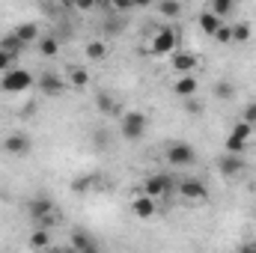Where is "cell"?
<instances>
[{
	"mask_svg": "<svg viewBox=\"0 0 256 253\" xmlns=\"http://www.w3.org/2000/svg\"><path fill=\"white\" fill-rule=\"evenodd\" d=\"M179 42H182L179 30H176L173 24H161V27H155V30L149 33V39H146V54H152V57H173V54L179 51Z\"/></svg>",
	"mask_w": 256,
	"mask_h": 253,
	"instance_id": "obj_1",
	"label": "cell"
},
{
	"mask_svg": "<svg viewBox=\"0 0 256 253\" xmlns=\"http://www.w3.org/2000/svg\"><path fill=\"white\" fill-rule=\"evenodd\" d=\"M33 74L27 72V68H9L3 78H0V90L3 92H9V96H18V92H27V90H33Z\"/></svg>",
	"mask_w": 256,
	"mask_h": 253,
	"instance_id": "obj_2",
	"label": "cell"
},
{
	"mask_svg": "<svg viewBox=\"0 0 256 253\" xmlns=\"http://www.w3.org/2000/svg\"><path fill=\"white\" fill-rule=\"evenodd\" d=\"M27 214H30L36 224H42V226H51L54 220H60V212H57V206H54L48 196H33V200L27 202Z\"/></svg>",
	"mask_w": 256,
	"mask_h": 253,
	"instance_id": "obj_3",
	"label": "cell"
},
{
	"mask_svg": "<svg viewBox=\"0 0 256 253\" xmlns=\"http://www.w3.org/2000/svg\"><path fill=\"white\" fill-rule=\"evenodd\" d=\"M250 137H254V128L238 120V122L232 126V131L226 134V140H224V152H226V155H244Z\"/></svg>",
	"mask_w": 256,
	"mask_h": 253,
	"instance_id": "obj_4",
	"label": "cell"
},
{
	"mask_svg": "<svg viewBox=\"0 0 256 253\" xmlns=\"http://www.w3.org/2000/svg\"><path fill=\"white\" fill-rule=\"evenodd\" d=\"M176 190V182H173V176H167V173H152L143 185H140V194H146V196H152V200H161V196H167V194H173Z\"/></svg>",
	"mask_w": 256,
	"mask_h": 253,
	"instance_id": "obj_5",
	"label": "cell"
},
{
	"mask_svg": "<svg viewBox=\"0 0 256 253\" xmlns=\"http://www.w3.org/2000/svg\"><path fill=\"white\" fill-rule=\"evenodd\" d=\"M176 194H179L185 202H191V206L208 202V188H206V182H200V179H182V182H176Z\"/></svg>",
	"mask_w": 256,
	"mask_h": 253,
	"instance_id": "obj_6",
	"label": "cell"
},
{
	"mask_svg": "<svg viewBox=\"0 0 256 253\" xmlns=\"http://www.w3.org/2000/svg\"><path fill=\"white\" fill-rule=\"evenodd\" d=\"M120 134H122L126 140H140V137L146 134V114H140V110L122 114V120H120Z\"/></svg>",
	"mask_w": 256,
	"mask_h": 253,
	"instance_id": "obj_7",
	"label": "cell"
},
{
	"mask_svg": "<svg viewBox=\"0 0 256 253\" xmlns=\"http://www.w3.org/2000/svg\"><path fill=\"white\" fill-rule=\"evenodd\" d=\"M202 66V60L194 54V51H176L173 57H170V72H176V78H188V74H194L196 68Z\"/></svg>",
	"mask_w": 256,
	"mask_h": 253,
	"instance_id": "obj_8",
	"label": "cell"
},
{
	"mask_svg": "<svg viewBox=\"0 0 256 253\" xmlns=\"http://www.w3.org/2000/svg\"><path fill=\"white\" fill-rule=\"evenodd\" d=\"M194 158H196V152L185 140H176V143L167 146V164L170 167H188V164H194Z\"/></svg>",
	"mask_w": 256,
	"mask_h": 253,
	"instance_id": "obj_9",
	"label": "cell"
},
{
	"mask_svg": "<svg viewBox=\"0 0 256 253\" xmlns=\"http://www.w3.org/2000/svg\"><path fill=\"white\" fill-rule=\"evenodd\" d=\"M39 90H42V96H51V98H57V96H63L66 90H68V84H66V78H63V72L57 74V72H45L39 80Z\"/></svg>",
	"mask_w": 256,
	"mask_h": 253,
	"instance_id": "obj_10",
	"label": "cell"
},
{
	"mask_svg": "<svg viewBox=\"0 0 256 253\" xmlns=\"http://www.w3.org/2000/svg\"><path fill=\"white\" fill-rule=\"evenodd\" d=\"M128 208H131V214H134L137 220H152V218L158 214V200H152V196H146V194H137Z\"/></svg>",
	"mask_w": 256,
	"mask_h": 253,
	"instance_id": "obj_11",
	"label": "cell"
},
{
	"mask_svg": "<svg viewBox=\"0 0 256 253\" xmlns=\"http://www.w3.org/2000/svg\"><path fill=\"white\" fill-rule=\"evenodd\" d=\"M170 92H173L176 98H185V102H191L194 96L200 92V80H196V74H188V78H176V80L170 84Z\"/></svg>",
	"mask_w": 256,
	"mask_h": 253,
	"instance_id": "obj_12",
	"label": "cell"
},
{
	"mask_svg": "<svg viewBox=\"0 0 256 253\" xmlns=\"http://www.w3.org/2000/svg\"><path fill=\"white\" fill-rule=\"evenodd\" d=\"M12 33L18 36V42H21L24 48H30V45H39V39H42V33H39V24H33V21L15 24V30H12Z\"/></svg>",
	"mask_w": 256,
	"mask_h": 253,
	"instance_id": "obj_13",
	"label": "cell"
},
{
	"mask_svg": "<svg viewBox=\"0 0 256 253\" xmlns=\"http://www.w3.org/2000/svg\"><path fill=\"white\" fill-rule=\"evenodd\" d=\"M3 149L9 152V155H27L30 149H33V143H30V137L27 134H6L3 137Z\"/></svg>",
	"mask_w": 256,
	"mask_h": 253,
	"instance_id": "obj_14",
	"label": "cell"
},
{
	"mask_svg": "<svg viewBox=\"0 0 256 253\" xmlns=\"http://www.w3.org/2000/svg\"><path fill=\"white\" fill-rule=\"evenodd\" d=\"M63 78L72 90H86V86H90V72H86L84 66H68L63 72Z\"/></svg>",
	"mask_w": 256,
	"mask_h": 253,
	"instance_id": "obj_15",
	"label": "cell"
},
{
	"mask_svg": "<svg viewBox=\"0 0 256 253\" xmlns=\"http://www.w3.org/2000/svg\"><path fill=\"white\" fill-rule=\"evenodd\" d=\"M242 170H244V155H224V158H220V173H224L226 179L238 176Z\"/></svg>",
	"mask_w": 256,
	"mask_h": 253,
	"instance_id": "obj_16",
	"label": "cell"
},
{
	"mask_svg": "<svg viewBox=\"0 0 256 253\" xmlns=\"http://www.w3.org/2000/svg\"><path fill=\"white\" fill-rule=\"evenodd\" d=\"M84 54H86V60H108V54H110V48H108V42L104 39H90L86 42V48H84Z\"/></svg>",
	"mask_w": 256,
	"mask_h": 253,
	"instance_id": "obj_17",
	"label": "cell"
},
{
	"mask_svg": "<svg viewBox=\"0 0 256 253\" xmlns=\"http://www.w3.org/2000/svg\"><path fill=\"white\" fill-rule=\"evenodd\" d=\"M196 24H200V30H202L206 36H214V33H218V27H220L224 21H220V18H214L208 9H202V12L196 15Z\"/></svg>",
	"mask_w": 256,
	"mask_h": 253,
	"instance_id": "obj_18",
	"label": "cell"
},
{
	"mask_svg": "<svg viewBox=\"0 0 256 253\" xmlns=\"http://www.w3.org/2000/svg\"><path fill=\"white\" fill-rule=\"evenodd\" d=\"M250 39H254V24H250V21L232 24V45H248Z\"/></svg>",
	"mask_w": 256,
	"mask_h": 253,
	"instance_id": "obj_19",
	"label": "cell"
},
{
	"mask_svg": "<svg viewBox=\"0 0 256 253\" xmlns=\"http://www.w3.org/2000/svg\"><path fill=\"white\" fill-rule=\"evenodd\" d=\"M30 248L33 250H48L51 248V230L48 226H36L30 232Z\"/></svg>",
	"mask_w": 256,
	"mask_h": 253,
	"instance_id": "obj_20",
	"label": "cell"
},
{
	"mask_svg": "<svg viewBox=\"0 0 256 253\" xmlns=\"http://www.w3.org/2000/svg\"><path fill=\"white\" fill-rule=\"evenodd\" d=\"M155 12H161L164 18H173V21H176V18L185 12V6L176 3V0H164V3H155Z\"/></svg>",
	"mask_w": 256,
	"mask_h": 253,
	"instance_id": "obj_21",
	"label": "cell"
},
{
	"mask_svg": "<svg viewBox=\"0 0 256 253\" xmlns=\"http://www.w3.org/2000/svg\"><path fill=\"white\" fill-rule=\"evenodd\" d=\"M232 0H212L208 3V12L214 15V18H220V21H226V15H232Z\"/></svg>",
	"mask_w": 256,
	"mask_h": 253,
	"instance_id": "obj_22",
	"label": "cell"
},
{
	"mask_svg": "<svg viewBox=\"0 0 256 253\" xmlns=\"http://www.w3.org/2000/svg\"><path fill=\"white\" fill-rule=\"evenodd\" d=\"M36 48H39V54H42V57H57V51H60V42H57V36H42Z\"/></svg>",
	"mask_w": 256,
	"mask_h": 253,
	"instance_id": "obj_23",
	"label": "cell"
},
{
	"mask_svg": "<svg viewBox=\"0 0 256 253\" xmlns=\"http://www.w3.org/2000/svg\"><path fill=\"white\" fill-rule=\"evenodd\" d=\"M21 48H24V45L18 42V36H15V33H6V36L0 39V51H6V54H12V57H15Z\"/></svg>",
	"mask_w": 256,
	"mask_h": 253,
	"instance_id": "obj_24",
	"label": "cell"
},
{
	"mask_svg": "<svg viewBox=\"0 0 256 253\" xmlns=\"http://www.w3.org/2000/svg\"><path fill=\"white\" fill-rule=\"evenodd\" d=\"M68 248H74L78 253H84L86 248H92V242H90V236H86V232H80V230H78V232H72V242H68Z\"/></svg>",
	"mask_w": 256,
	"mask_h": 253,
	"instance_id": "obj_25",
	"label": "cell"
},
{
	"mask_svg": "<svg viewBox=\"0 0 256 253\" xmlns=\"http://www.w3.org/2000/svg\"><path fill=\"white\" fill-rule=\"evenodd\" d=\"M212 39H214L218 45H232V24H226V21H224V24L218 27V33H214Z\"/></svg>",
	"mask_w": 256,
	"mask_h": 253,
	"instance_id": "obj_26",
	"label": "cell"
},
{
	"mask_svg": "<svg viewBox=\"0 0 256 253\" xmlns=\"http://www.w3.org/2000/svg\"><path fill=\"white\" fill-rule=\"evenodd\" d=\"M96 108H98L102 114H114V110H116V102H114L108 92H102V96H96Z\"/></svg>",
	"mask_w": 256,
	"mask_h": 253,
	"instance_id": "obj_27",
	"label": "cell"
},
{
	"mask_svg": "<svg viewBox=\"0 0 256 253\" xmlns=\"http://www.w3.org/2000/svg\"><path fill=\"white\" fill-rule=\"evenodd\" d=\"M214 92H218L220 98H232V92H236V86H232L230 80H220V84L214 86Z\"/></svg>",
	"mask_w": 256,
	"mask_h": 253,
	"instance_id": "obj_28",
	"label": "cell"
},
{
	"mask_svg": "<svg viewBox=\"0 0 256 253\" xmlns=\"http://www.w3.org/2000/svg\"><path fill=\"white\" fill-rule=\"evenodd\" d=\"M242 122H248L250 128L256 126V104H248V108L242 110Z\"/></svg>",
	"mask_w": 256,
	"mask_h": 253,
	"instance_id": "obj_29",
	"label": "cell"
},
{
	"mask_svg": "<svg viewBox=\"0 0 256 253\" xmlns=\"http://www.w3.org/2000/svg\"><path fill=\"white\" fill-rule=\"evenodd\" d=\"M12 60H15L12 54H6V51H0V78H3V74H6L9 68H15V66H12Z\"/></svg>",
	"mask_w": 256,
	"mask_h": 253,
	"instance_id": "obj_30",
	"label": "cell"
},
{
	"mask_svg": "<svg viewBox=\"0 0 256 253\" xmlns=\"http://www.w3.org/2000/svg\"><path fill=\"white\" fill-rule=\"evenodd\" d=\"M238 253H256V242H244V244L238 248Z\"/></svg>",
	"mask_w": 256,
	"mask_h": 253,
	"instance_id": "obj_31",
	"label": "cell"
},
{
	"mask_svg": "<svg viewBox=\"0 0 256 253\" xmlns=\"http://www.w3.org/2000/svg\"><path fill=\"white\" fill-rule=\"evenodd\" d=\"M51 253H78V250H74V248H54Z\"/></svg>",
	"mask_w": 256,
	"mask_h": 253,
	"instance_id": "obj_32",
	"label": "cell"
},
{
	"mask_svg": "<svg viewBox=\"0 0 256 253\" xmlns=\"http://www.w3.org/2000/svg\"><path fill=\"white\" fill-rule=\"evenodd\" d=\"M84 253H98V248H96V244H92V248H86V250Z\"/></svg>",
	"mask_w": 256,
	"mask_h": 253,
	"instance_id": "obj_33",
	"label": "cell"
}]
</instances>
